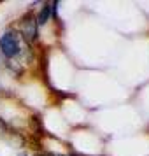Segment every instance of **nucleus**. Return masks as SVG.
Here are the masks:
<instances>
[{
  "mask_svg": "<svg viewBox=\"0 0 149 156\" xmlns=\"http://www.w3.org/2000/svg\"><path fill=\"white\" fill-rule=\"evenodd\" d=\"M49 16H51V5L46 4V5L41 7V12H39V16H37V27H39V25H41V27L46 25L48 20H49Z\"/></svg>",
  "mask_w": 149,
  "mask_h": 156,
  "instance_id": "obj_3",
  "label": "nucleus"
},
{
  "mask_svg": "<svg viewBox=\"0 0 149 156\" xmlns=\"http://www.w3.org/2000/svg\"><path fill=\"white\" fill-rule=\"evenodd\" d=\"M21 34H23V37H25V41H28V42H32V41L37 39V21L32 14H27L23 18Z\"/></svg>",
  "mask_w": 149,
  "mask_h": 156,
  "instance_id": "obj_2",
  "label": "nucleus"
},
{
  "mask_svg": "<svg viewBox=\"0 0 149 156\" xmlns=\"http://www.w3.org/2000/svg\"><path fill=\"white\" fill-rule=\"evenodd\" d=\"M21 46H20V39L14 30H9L0 37V53L5 58H14L20 55Z\"/></svg>",
  "mask_w": 149,
  "mask_h": 156,
  "instance_id": "obj_1",
  "label": "nucleus"
},
{
  "mask_svg": "<svg viewBox=\"0 0 149 156\" xmlns=\"http://www.w3.org/2000/svg\"><path fill=\"white\" fill-rule=\"evenodd\" d=\"M0 67H4V55L0 53Z\"/></svg>",
  "mask_w": 149,
  "mask_h": 156,
  "instance_id": "obj_4",
  "label": "nucleus"
}]
</instances>
